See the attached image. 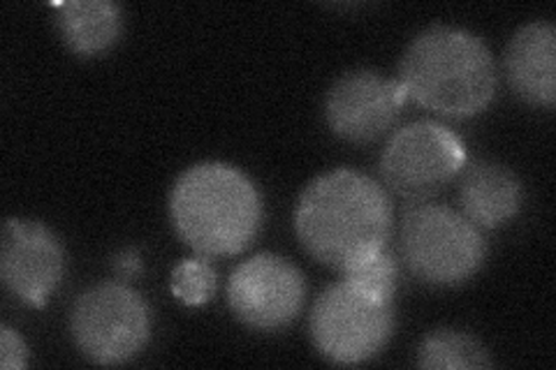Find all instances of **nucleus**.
I'll use <instances>...</instances> for the list:
<instances>
[{"label": "nucleus", "mask_w": 556, "mask_h": 370, "mask_svg": "<svg viewBox=\"0 0 556 370\" xmlns=\"http://www.w3.org/2000/svg\"><path fill=\"white\" fill-rule=\"evenodd\" d=\"M392 218L390 195L378 181L355 169H334L304 188L294 232L311 257L341 271L357 255L386 248Z\"/></svg>", "instance_id": "1"}, {"label": "nucleus", "mask_w": 556, "mask_h": 370, "mask_svg": "<svg viewBox=\"0 0 556 370\" xmlns=\"http://www.w3.org/2000/svg\"><path fill=\"white\" fill-rule=\"evenodd\" d=\"M399 84L420 107L445 118H471L496 93V63L476 33L431 26L415 35L399 65Z\"/></svg>", "instance_id": "2"}, {"label": "nucleus", "mask_w": 556, "mask_h": 370, "mask_svg": "<svg viewBox=\"0 0 556 370\" xmlns=\"http://www.w3.org/2000/svg\"><path fill=\"white\" fill-rule=\"evenodd\" d=\"M177 237L200 257L247 251L263 225V197L241 169L225 163L188 167L169 195Z\"/></svg>", "instance_id": "3"}, {"label": "nucleus", "mask_w": 556, "mask_h": 370, "mask_svg": "<svg viewBox=\"0 0 556 370\" xmlns=\"http://www.w3.org/2000/svg\"><path fill=\"white\" fill-rule=\"evenodd\" d=\"M399 248L408 271L427 285L455 288L471 280L486 259L482 229L462 210L443 204H415L399 229Z\"/></svg>", "instance_id": "4"}, {"label": "nucleus", "mask_w": 556, "mask_h": 370, "mask_svg": "<svg viewBox=\"0 0 556 370\" xmlns=\"http://www.w3.org/2000/svg\"><path fill=\"white\" fill-rule=\"evenodd\" d=\"M70 333L81 355L98 366L135 359L151 339V310L126 283L84 290L70 310Z\"/></svg>", "instance_id": "5"}, {"label": "nucleus", "mask_w": 556, "mask_h": 370, "mask_svg": "<svg viewBox=\"0 0 556 370\" xmlns=\"http://www.w3.org/2000/svg\"><path fill=\"white\" fill-rule=\"evenodd\" d=\"M308 329L320 357L337 366H357L378 357L390 343L394 306L376 302L341 280L316 298Z\"/></svg>", "instance_id": "6"}, {"label": "nucleus", "mask_w": 556, "mask_h": 370, "mask_svg": "<svg viewBox=\"0 0 556 370\" xmlns=\"http://www.w3.org/2000/svg\"><path fill=\"white\" fill-rule=\"evenodd\" d=\"M464 165L462 139L433 120H415L396 130L380 155L382 181L394 195L415 204L439 195Z\"/></svg>", "instance_id": "7"}, {"label": "nucleus", "mask_w": 556, "mask_h": 370, "mask_svg": "<svg viewBox=\"0 0 556 370\" xmlns=\"http://www.w3.org/2000/svg\"><path fill=\"white\" fill-rule=\"evenodd\" d=\"M306 298L302 271L271 253L241 261L228 280V304L253 331H278L298 320Z\"/></svg>", "instance_id": "8"}, {"label": "nucleus", "mask_w": 556, "mask_h": 370, "mask_svg": "<svg viewBox=\"0 0 556 370\" xmlns=\"http://www.w3.org/2000/svg\"><path fill=\"white\" fill-rule=\"evenodd\" d=\"M408 100L399 79L374 69H351L329 86L325 98L327 126L351 144H369L386 135Z\"/></svg>", "instance_id": "9"}, {"label": "nucleus", "mask_w": 556, "mask_h": 370, "mask_svg": "<svg viewBox=\"0 0 556 370\" xmlns=\"http://www.w3.org/2000/svg\"><path fill=\"white\" fill-rule=\"evenodd\" d=\"M65 273V251L59 237L38 220L8 218L0 239V278L24 304L42 308Z\"/></svg>", "instance_id": "10"}, {"label": "nucleus", "mask_w": 556, "mask_h": 370, "mask_svg": "<svg viewBox=\"0 0 556 370\" xmlns=\"http://www.w3.org/2000/svg\"><path fill=\"white\" fill-rule=\"evenodd\" d=\"M506 79L531 107L552 112L556 102V28L552 22L521 26L506 49Z\"/></svg>", "instance_id": "11"}, {"label": "nucleus", "mask_w": 556, "mask_h": 370, "mask_svg": "<svg viewBox=\"0 0 556 370\" xmlns=\"http://www.w3.org/2000/svg\"><path fill=\"white\" fill-rule=\"evenodd\" d=\"M459 176L462 214L480 229L508 225L525 204V186L506 165L482 161L468 165Z\"/></svg>", "instance_id": "12"}, {"label": "nucleus", "mask_w": 556, "mask_h": 370, "mask_svg": "<svg viewBox=\"0 0 556 370\" xmlns=\"http://www.w3.org/2000/svg\"><path fill=\"white\" fill-rule=\"evenodd\" d=\"M56 28L77 56H98L124 33V10L110 0H67L56 5Z\"/></svg>", "instance_id": "13"}, {"label": "nucleus", "mask_w": 556, "mask_h": 370, "mask_svg": "<svg viewBox=\"0 0 556 370\" xmlns=\"http://www.w3.org/2000/svg\"><path fill=\"white\" fill-rule=\"evenodd\" d=\"M417 366L429 370L492 368L494 359L476 336L459 329H437L417 347Z\"/></svg>", "instance_id": "14"}, {"label": "nucleus", "mask_w": 556, "mask_h": 370, "mask_svg": "<svg viewBox=\"0 0 556 370\" xmlns=\"http://www.w3.org/2000/svg\"><path fill=\"white\" fill-rule=\"evenodd\" d=\"M341 273L348 285L376 298V302H392L396 294L399 267L394 255L388 253V245L357 255L345 264Z\"/></svg>", "instance_id": "15"}, {"label": "nucleus", "mask_w": 556, "mask_h": 370, "mask_svg": "<svg viewBox=\"0 0 556 370\" xmlns=\"http://www.w3.org/2000/svg\"><path fill=\"white\" fill-rule=\"evenodd\" d=\"M216 271L206 257H193L184 259L177 264V269L172 271V294L177 296V302L184 306H202L212 302L216 294Z\"/></svg>", "instance_id": "16"}, {"label": "nucleus", "mask_w": 556, "mask_h": 370, "mask_svg": "<svg viewBox=\"0 0 556 370\" xmlns=\"http://www.w3.org/2000/svg\"><path fill=\"white\" fill-rule=\"evenodd\" d=\"M26 366H28V347L24 339L8 324L0 327V368L22 370Z\"/></svg>", "instance_id": "17"}, {"label": "nucleus", "mask_w": 556, "mask_h": 370, "mask_svg": "<svg viewBox=\"0 0 556 370\" xmlns=\"http://www.w3.org/2000/svg\"><path fill=\"white\" fill-rule=\"evenodd\" d=\"M112 269L121 280H132L142 273V257L137 248H124L112 257Z\"/></svg>", "instance_id": "18"}]
</instances>
